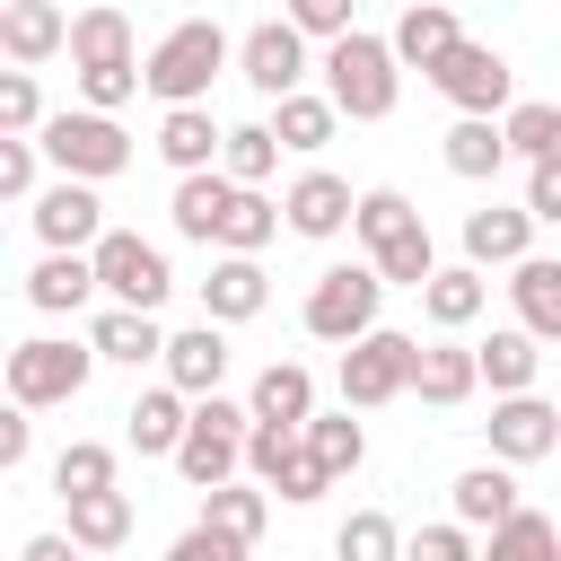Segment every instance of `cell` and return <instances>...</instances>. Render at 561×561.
I'll return each instance as SVG.
<instances>
[{
    "mask_svg": "<svg viewBox=\"0 0 561 561\" xmlns=\"http://www.w3.org/2000/svg\"><path fill=\"white\" fill-rule=\"evenodd\" d=\"M237 61V44L219 35V18H184V26H167L158 44H149V61H140V79H149V96L175 114V105H202L210 96V79Z\"/></svg>",
    "mask_w": 561,
    "mask_h": 561,
    "instance_id": "1",
    "label": "cell"
},
{
    "mask_svg": "<svg viewBox=\"0 0 561 561\" xmlns=\"http://www.w3.org/2000/svg\"><path fill=\"white\" fill-rule=\"evenodd\" d=\"M394 88H403V61H394L386 35L359 26L351 44L324 53V96H333V114H351V123H386V114H394Z\"/></svg>",
    "mask_w": 561,
    "mask_h": 561,
    "instance_id": "2",
    "label": "cell"
},
{
    "mask_svg": "<svg viewBox=\"0 0 561 561\" xmlns=\"http://www.w3.org/2000/svg\"><path fill=\"white\" fill-rule=\"evenodd\" d=\"M245 438H254V412L228 403V394H210V403H193V430H184V447H175V473H184L193 491H228V482L245 473Z\"/></svg>",
    "mask_w": 561,
    "mask_h": 561,
    "instance_id": "3",
    "label": "cell"
},
{
    "mask_svg": "<svg viewBox=\"0 0 561 561\" xmlns=\"http://www.w3.org/2000/svg\"><path fill=\"white\" fill-rule=\"evenodd\" d=\"M377 298H386V280H377V263H324L316 272V289H307V333L316 342H368L377 333Z\"/></svg>",
    "mask_w": 561,
    "mask_h": 561,
    "instance_id": "4",
    "label": "cell"
},
{
    "mask_svg": "<svg viewBox=\"0 0 561 561\" xmlns=\"http://www.w3.org/2000/svg\"><path fill=\"white\" fill-rule=\"evenodd\" d=\"M35 149H44L70 184H105V175L131 167V131H123L114 114H88V105H79V114H53V123L35 131Z\"/></svg>",
    "mask_w": 561,
    "mask_h": 561,
    "instance_id": "5",
    "label": "cell"
},
{
    "mask_svg": "<svg viewBox=\"0 0 561 561\" xmlns=\"http://www.w3.org/2000/svg\"><path fill=\"white\" fill-rule=\"evenodd\" d=\"M88 368H96V342H53V333H35V342L9 351V403H18V412L79 403V394H88Z\"/></svg>",
    "mask_w": 561,
    "mask_h": 561,
    "instance_id": "6",
    "label": "cell"
},
{
    "mask_svg": "<svg viewBox=\"0 0 561 561\" xmlns=\"http://www.w3.org/2000/svg\"><path fill=\"white\" fill-rule=\"evenodd\" d=\"M412 377H421V342L394 333V324H377L368 342L342 351V412H377V403L412 394Z\"/></svg>",
    "mask_w": 561,
    "mask_h": 561,
    "instance_id": "7",
    "label": "cell"
},
{
    "mask_svg": "<svg viewBox=\"0 0 561 561\" xmlns=\"http://www.w3.org/2000/svg\"><path fill=\"white\" fill-rule=\"evenodd\" d=\"M88 263H96V289H105L114 307H131V316H158V298L175 289L167 254H158L149 237H131V228H105V245H96Z\"/></svg>",
    "mask_w": 561,
    "mask_h": 561,
    "instance_id": "8",
    "label": "cell"
},
{
    "mask_svg": "<svg viewBox=\"0 0 561 561\" xmlns=\"http://www.w3.org/2000/svg\"><path fill=\"white\" fill-rule=\"evenodd\" d=\"M430 88H438L456 114H473V123H500V114L517 105V70H508L491 44H456V53L430 70Z\"/></svg>",
    "mask_w": 561,
    "mask_h": 561,
    "instance_id": "9",
    "label": "cell"
},
{
    "mask_svg": "<svg viewBox=\"0 0 561 561\" xmlns=\"http://www.w3.org/2000/svg\"><path fill=\"white\" fill-rule=\"evenodd\" d=\"M237 70H245L272 105H289V96H307V35H298L289 18H254V26L237 35Z\"/></svg>",
    "mask_w": 561,
    "mask_h": 561,
    "instance_id": "10",
    "label": "cell"
},
{
    "mask_svg": "<svg viewBox=\"0 0 561 561\" xmlns=\"http://www.w3.org/2000/svg\"><path fill=\"white\" fill-rule=\"evenodd\" d=\"M35 237H44V254H96L105 245V202H96V184H44L35 202Z\"/></svg>",
    "mask_w": 561,
    "mask_h": 561,
    "instance_id": "11",
    "label": "cell"
},
{
    "mask_svg": "<svg viewBox=\"0 0 561 561\" xmlns=\"http://www.w3.org/2000/svg\"><path fill=\"white\" fill-rule=\"evenodd\" d=\"M491 465H543L552 447H561V412L543 403V394H508V403H491Z\"/></svg>",
    "mask_w": 561,
    "mask_h": 561,
    "instance_id": "12",
    "label": "cell"
},
{
    "mask_svg": "<svg viewBox=\"0 0 561 561\" xmlns=\"http://www.w3.org/2000/svg\"><path fill=\"white\" fill-rule=\"evenodd\" d=\"M280 219H289V237H316V245H324V237H342V228L359 219V193H351L333 167H307V175L280 193Z\"/></svg>",
    "mask_w": 561,
    "mask_h": 561,
    "instance_id": "13",
    "label": "cell"
},
{
    "mask_svg": "<svg viewBox=\"0 0 561 561\" xmlns=\"http://www.w3.org/2000/svg\"><path fill=\"white\" fill-rule=\"evenodd\" d=\"M535 254V210L526 202H482V210H465V263L473 272H491V263H526Z\"/></svg>",
    "mask_w": 561,
    "mask_h": 561,
    "instance_id": "14",
    "label": "cell"
},
{
    "mask_svg": "<svg viewBox=\"0 0 561 561\" xmlns=\"http://www.w3.org/2000/svg\"><path fill=\"white\" fill-rule=\"evenodd\" d=\"M158 158L175 167V184H184V175H219L228 131L210 123V105H175V114H158Z\"/></svg>",
    "mask_w": 561,
    "mask_h": 561,
    "instance_id": "15",
    "label": "cell"
},
{
    "mask_svg": "<svg viewBox=\"0 0 561 561\" xmlns=\"http://www.w3.org/2000/svg\"><path fill=\"white\" fill-rule=\"evenodd\" d=\"M167 386L184 394V403H210L219 394V377H228V333L219 324H193V333H167Z\"/></svg>",
    "mask_w": 561,
    "mask_h": 561,
    "instance_id": "16",
    "label": "cell"
},
{
    "mask_svg": "<svg viewBox=\"0 0 561 561\" xmlns=\"http://www.w3.org/2000/svg\"><path fill=\"white\" fill-rule=\"evenodd\" d=\"M263 307H272L263 263H254V254H219L210 280H202V324H245V316H263Z\"/></svg>",
    "mask_w": 561,
    "mask_h": 561,
    "instance_id": "17",
    "label": "cell"
},
{
    "mask_svg": "<svg viewBox=\"0 0 561 561\" xmlns=\"http://www.w3.org/2000/svg\"><path fill=\"white\" fill-rule=\"evenodd\" d=\"M447 500H456V526L465 535H500L526 500H517V482H508V465H465L456 482H447Z\"/></svg>",
    "mask_w": 561,
    "mask_h": 561,
    "instance_id": "18",
    "label": "cell"
},
{
    "mask_svg": "<svg viewBox=\"0 0 561 561\" xmlns=\"http://www.w3.org/2000/svg\"><path fill=\"white\" fill-rule=\"evenodd\" d=\"M0 53H9L18 70H35V61L70 53V18H61L53 0H9V9H0Z\"/></svg>",
    "mask_w": 561,
    "mask_h": 561,
    "instance_id": "19",
    "label": "cell"
},
{
    "mask_svg": "<svg viewBox=\"0 0 561 561\" xmlns=\"http://www.w3.org/2000/svg\"><path fill=\"white\" fill-rule=\"evenodd\" d=\"M386 44H394V61H403V70H438V61L465 44V26H456V9L421 0V9H403V18H394V35H386Z\"/></svg>",
    "mask_w": 561,
    "mask_h": 561,
    "instance_id": "20",
    "label": "cell"
},
{
    "mask_svg": "<svg viewBox=\"0 0 561 561\" xmlns=\"http://www.w3.org/2000/svg\"><path fill=\"white\" fill-rule=\"evenodd\" d=\"M237 193H245V184H228V175H184V184H175V202H167L175 237H193V245H219V228H228Z\"/></svg>",
    "mask_w": 561,
    "mask_h": 561,
    "instance_id": "21",
    "label": "cell"
},
{
    "mask_svg": "<svg viewBox=\"0 0 561 561\" xmlns=\"http://www.w3.org/2000/svg\"><path fill=\"white\" fill-rule=\"evenodd\" d=\"M473 359H482V386L508 403V394H535V368H543V342L526 333V324H500L491 342H473Z\"/></svg>",
    "mask_w": 561,
    "mask_h": 561,
    "instance_id": "22",
    "label": "cell"
},
{
    "mask_svg": "<svg viewBox=\"0 0 561 561\" xmlns=\"http://www.w3.org/2000/svg\"><path fill=\"white\" fill-rule=\"evenodd\" d=\"M245 412H254V421H272V430H307V421H316V377H307L298 359H272V368L254 377Z\"/></svg>",
    "mask_w": 561,
    "mask_h": 561,
    "instance_id": "23",
    "label": "cell"
},
{
    "mask_svg": "<svg viewBox=\"0 0 561 561\" xmlns=\"http://www.w3.org/2000/svg\"><path fill=\"white\" fill-rule=\"evenodd\" d=\"M184 430H193V403H184L175 386H149V394H131V412H123V438H131L140 456H175Z\"/></svg>",
    "mask_w": 561,
    "mask_h": 561,
    "instance_id": "24",
    "label": "cell"
},
{
    "mask_svg": "<svg viewBox=\"0 0 561 561\" xmlns=\"http://www.w3.org/2000/svg\"><path fill=\"white\" fill-rule=\"evenodd\" d=\"M508 298H517V324L535 342H561V254H526L508 272Z\"/></svg>",
    "mask_w": 561,
    "mask_h": 561,
    "instance_id": "25",
    "label": "cell"
},
{
    "mask_svg": "<svg viewBox=\"0 0 561 561\" xmlns=\"http://www.w3.org/2000/svg\"><path fill=\"white\" fill-rule=\"evenodd\" d=\"M438 158H447V175H465V184H491V175L508 167V131H500V123H473V114H456V123H447V140H438Z\"/></svg>",
    "mask_w": 561,
    "mask_h": 561,
    "instance_id": "26",
    "label": "cell"
},
{
    "mask_svg": "<svg viewBox=\"0 0 561 561\" xmlns=\"http://www.w3.org/2000/svg\"><path fill=\"white\" fill-rule=\"evenodd\" d=\"M96 298V263L88 254H44L35 272H26V307H44V316H70V307H88Z\"/></svg>",
    "mask_w": 561,
    "mask_h": 561,
    "instance_id": "27",
    "label": "cell"
},
{
    "mask_svg": "<svg viewBox=\"0 0 561 561\" xmlns=\"http://www.w3.org/2000/svg\"><path fill=\"white\" fill-rule=\"evenodd\" d=\"M482 307H491V280H482L473 263H447V272H438V280L421 289V316H430L438 333H465V324H473Z\"/></svg>",
    "mask_w": 561,
    "mask_h": 561,
    "instance_id": "28",
    "label": "cell"
},
{
    "mask_svg": "<svg viewBox=\"0 0 561 561\" xmlns=\"http://www.w3.org/2000/svg\"><path fill=\"white\" fill-rule=\"evenodd\" d=\"M88 342H96V359H114V368L167 359V333H158V316H131V307H105V316L88 324Z\"/></svg>",
    "mask_w": 561,
    "mask_h": 561,
    "instance_id": "29",
    "label": "cell"
},
{
    "mask_svg": "<svg viewBox=\"0 0 561 561\" xmlns=\"http://www.w3.org/2000/svg\"><path fill=\"white\" fill-rule=\"evenodd\" d=\"M473 386H482V359H473L465 342H430V351H421V377H412V394H421V403L456 412Z\"/></svg>",
    "mask_w": 561,
    "mask_h": 561,
    "instance_id": "30",
    "label": "cell"
},
{
    "mask_svg": "<svg viewBox=\"0 0 561 561\" xmlns=\"http://www.w3.org/2000/svg\"><path fill=\"white\" fill-rule=\"evenodd\" d=\"M202 526L254 552V543H263V526H272V491H254V482H228V491H202Z\"/></svg>",
    "mask_w": 561,
    "mask_h": 561,
    "instance_id": "31",
    "label": "cell"
},
{
    "mask_svg": "<svg viewBox=\"0 0 561 561\" xmlns=\"http://www.w3.org/2000/svg\"><path fill=\"white\" fill-rule=\"evenodd\" d=\"M70 61L79 70H123L131 61V18L123 9H79L70 18Z\"/></svg>",
    "mask_w": 561,
    "mask_h": 561,
    "instance_id": "32",
    "label": "cell"
},
{
    "mask_svg": "<svg viewBox=\"0 0 561 561\" xmlns=\"http://www.w3.org/2000/svg\"><path fill=\"white\" fill-rule=\"evenodd\" d=\"M70 543H79V552H114V543H131V491L70 500Z\"/></svg>",
    "mask_w": 561,
    "mask_h": 561,
    "instance_id": "33",
    "label": "cell"
},
{
    "mask_svg": "<svg viewBox=\"0 0 561 561\" xmlns=\"http://www.w3.org/2000/svg\"><path fill=\"white\" fill-rule=\"evenodd\" d=\"M500 131H508V158H526V167H552V158H561V105H543V96L508 105Z\"/></svg>",
    "mask_w": 561,
    "mask_h": 561,
    "instance_id": "34",
    "label": "cell"
},
{
    "mask_svg": "<svg viewBox=\"0 0 561 561\" xmlns=\"http://www.w3.org/2000/svg\"><path fill=\"white\" fill-rule=\"evenodd\" d=\"M482 561H561V526L543 508H517L500 535H482Z\"/></svg>",
    "mask_w": 561,
    "mask_h": 561,
    "instance_id": "35",
    "label": "cell"
},
{
    "mask_svg": "<svg viewBox=\"0 0 561 561\" xmlns=\"http://www.w3.org/2000/svg\"><path fill=\"white\" fill-rule=\"evenodd\" d=\"M333 96H289V105H272V140L280 149H298V158H316L324 140H333Z\"/></svg>",
    "mask_w": 561,
    "mask_h": 561,
    "instance_id": "36",
    "label": "cell"
},
{
    "mask_svg": "<svg viewBox=\"0 0 561 561\" xmlns=\"http://www.w3.org/2000/svg\"><path fill=\"white\" fill-rule=\"evenodd\" d=\"M307 456H316V465L342 482V473H359V456H368V430H359L351 412H316V421H307Z\"/></svg>",
    "mask_w": 561,
    "mask_h": 561,
    "instance_id": "37",
    "label": "cell"
},
{
    "mask_svg": "<svg viewBox=\"0 0 561 561\" xmlns=\"http://www.w3.org/2000/svg\"><path fill=\"white\" fill-rule=\"evenodd\" d=\"M53 491H61V500H96V491H114V447L70 438V447L53 456Z\"/></svg>",
    "mask_w": 561,
    "mask_h": 561,
    "instance_id": "38",
    "label": "cell"
},
{
    "mask_svg": "<svg viewBox=\"0 0 561 561\" xmlns=\"http://www.w3.org/2000/svg\"><path fill=\"white\" fill-rule=\"evenodd\" d=\"M403 228H421V210H412V202H403L394 184H368V193H359V219H351V237H359V245L377 254V245H394Z\"/></svg>",
    "mask_w": 561,
    "mask_h": 561,
    "instance_id": "39",
    "label": "cell"
},
{
    "mask_svg": "<svg viewBox=\"0 0 561 561\" xmlns=\"http://www.w3.org/2000/svg\"><path fill=\"white\" fill-rule=\"evenodd\" d=\"M333 561H403V535L386 508H351L342 535H333Z\"/></svg>",
    "mask_w": 561,
    "mask_h": 561,
    "instance_id": "40",
    "label": "cell"
},
{
    "mask_svg": "<svg viewBox=\"0 0 561 561\" xmlns=\"http://www.w3.org/2000/svg\"><path fill=\"white\" fill-rule=\"evenodd\" d=\"M272 167H280V140H272V123H237V131H228V158H219V175L254 193Z\"/></svg>",
    "mask_w": 561,
    "mask_h": 561,
    "instance_id": "41",
    "label": "cell"
},
{
    "mask_svg": "<svg viewBox=\"0 0 561 561\" xmlns=\"http://www.w3.org/2000/svg\"><path fill=\"white\" fill-rule=\"evenodd\" d=\"M272 237H280V202L237 193V210H228V228H219V254H263Z\"/></svg>",
    "mask_w": 561,
    "mask_h": 561,
    "instance_id": "42",
    "label": "cell"
},
{
    "mask_svg": "<svg viewBox=\"0 0 561 561\" xmlns=\"http://www.w3.org/2000/svg\"><path fill=\"white\" fill-rule=\"evenodd\" d=\"M53 114H44V96H35V70H0V140H26V131H44Z\"/></svg>",
    "mask_w": 561,
    "mask_h": 561,
    "instance_id": "43",
    "label": "cell"
},
{
    "mask_svg": "<svg viewBox=\"0 0 561 561\" xmlns=\"http://www.w3.org/2000/svg\"><path fill=\"white\" fill-rule=\"evenodd\" d=\"M289 26H298L307 44H324V53L359 35V26H351V0H289Z\"/></svg>",
    "mask_w": 561,
    "mask_h": 561,
    "instance_id": "44",
    "label": "cell"
},
{
    "mask_svg": "<svg viewBox=\"0 0 561 561\" xmlns=\"http://www.w3.org/2000/svg\"><path fill=\"white\" fill-rule=\"evenodd\" d=\"M149 79H140V61H123V70H79V96H88V114H114V105H131Z\"/></svg>",
    "mask_w": 561,
    "mask_h": 561,
    "instance_id": "45",
    "label": "cell"
},
{
    "mask_svg": "<svg viewBox=\"0 0 561 561\" xmlns=\"http://www.w3.org/2000/svg\"><path fill=\"white\" fill-rule=\"evenodd\" d=\"M272 491H280L289 508H307V500H324V491H333V473H324V465L307 456V438H298V447H289V465L272 473Z\"/></svg>",
    "mask_w": 561,
    "mask_h": 561,
    "instance_id": "46",
    "label": "cell"
},
{
    "mask_svg": "<svg viewBox=\"0 0 561 561\" xmlns=\"http://www.w3.org/2000/svg\"><path fill=\"white\" fill-rule=\"evenodd\" d=\"M298 438H307V430H272V421H254V438H245V473L272 491V473L289 465V447H298Z\"/></svg>",
    "mask_w": 561,
    "mask_h": 561,
    "instance_id": "47",
    "label": "cell"
},
{
    "mask_svg": "<svg viewBox=\"0 0 561 561\" xmlns=\"http://www.w3.org/2000/svg\"><path fill=\"white\" fill-rule=\"evenodd\" d=\"M403 561H482V543H473V535L447 517V526H421V535L403 543Z\"/></svg>",
    "mask_w": 561,
    "mask_h": 561,
    "instance_id": "48",
    "label": "cell"
},
{
    "mask_svg": "<svg viewBox=\"0 0 561 561\" xmlns=\"http://www.w3.org/2000/svg\"><path fill=\"white\" fill-rule=\"evenodd\" d=\"M167 561H245V543H228V535H210V526L193 517V526L167 543Z\"/></svg>",
    "mask_w": 561,
    "mask_h": 561,
    "instance_id": "49",
    "label": "cell"
},
{
    "mask_svg": "<svg viewBox=\"0 0 561 561\" xmlns=\"http://www.w3.org/2000/svg\"><path fill=\"white\" fill-rule=\"evenodd\" d=\"M0 193H9V202L35 193V140H0Z\"/></svg>",
    "mask_w": 561,
    "mask_h": 561,
    "instance_id": "50",
    "label": "cell"
},
{
    "mask_svg": "<svg viewBox=\"0 0 561 561\" xmlns=\"http://www.w3.org/2000/svg\"><path fill=\"white\" fill-rule=\"evenodd\" d=\"M526 210L561 228V158H552V167H526Z\"/></svg>",
    "mask_w": 561,
    "mask_h": 561,
    "instance_id": "51",
    "label": "cell"
},
{
    "mask_svg": "<svg viewBox=\"0 0 561 561\" xmlns=\"http://www.w3.org/2000/svg\"><path fill=\"white\" fill-rule=\"evenodd\" d=\"M26 447H35V421L9 403V412H0V465H26Z\"/></svg>",
    "mask_w": 561,
    "mask_h": 561,
    "instance_id": "52",
    "label": "cell"
},
{
    "mask_svg": "<svg viewBox=\"0 0 561 561\" xmlns=\"http://www.w3.org/2000/svg\"><path fill=\"white\" fill-rule=\"evenodd\" d=\"M18 561H88V552H79L70 535H26V552H18Z\"/></svg>",
    "mask_w": 561,
    "mask_h": 561,
    "instance_id": "53",
    "label": "cell"
}]
</instances>
